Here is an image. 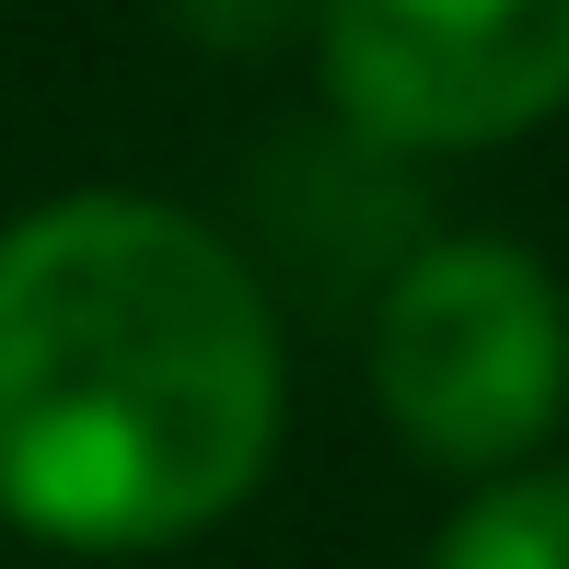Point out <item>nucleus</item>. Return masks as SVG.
Wrapping results in <instances>:
<instances>
[{"mask_svg":"<svg viewBox=\"0 0 569 569\" xmlns=\"http://www.w3.org/2000/svg\"><path fill=\"white\" fill-rule=\"evenodd\" d=\"M372 407L453 477H511L569 419V291L511 232H442L372 302Z\"/></svg>","mask_w":569,"mask_h":569,"instance_id":"2","label":"nucleus"},{"mask_svg":"<svg viewBox=\"0 0 569 569\" xmlns=\"http://www.w3.org/2000/svg\"><path fill=\"white\" fill-rule=\"evenodd\" d=\"M430 569H569V465H511L442 523Z\"/></svg>","mask_w":569,"mask_h":569,"instance_id":"4","label":"nucleus"},{"mask_svg":"<svg viewBox=\"0 0 569 569\" xmlns=\"http://www.w3.org/2000/svg\"><path fill=\"white\" fill-rule=\"evenodd\" d=\"M279 442V315L174 198H47L0 232V523L70 558L210 535Z\"/></svg>","mask_w":569,"mask_h":569,"instance_id":"1","label":"nucleus"},{"mask_svg":"<svg viewBox=\"0 0 569 569\" xmlns=\"http://www.w3.org/2000/svg\"><path fill=\"white\" fill-rule=\"evenodd\" d=\"M315 70L372 151H477L569 106V0H315Z\"/></svg>","mask_w":569,"mask_h":569,"instance_id":"3","label":"nucleus"}]
</instances>
